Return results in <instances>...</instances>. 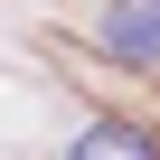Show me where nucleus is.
Segmentation results:
<instances>
[{
  "instance_id": "f257e3e1",
  "label": "nucleus",
  "mask_w": 160,
  "mask_h": 160,
  "mask_svg": "<svg viewBox=\"0 0 160 160\" xmlns=\"http://www.w3.org/2000/svg\"><path fill=\"white\" fill-rule=\"evenodd\" d=\"M94 38L113 57H132V66H160V0H104Z\"/></svg>"
},
{
  "instance_id": "f03ea898",
  "label": "nucleus",
  "mask_w": 160,
  "mask_h": 160,
  "mask_svg": "<svg viewBox=\"0 0 160 160\" xmlns=\"http://www.w3.org/2000/svg\"><path fill=\"white\" fill-rule=\"evenodd\" d=\"M66 160H160V141H151L141 122H85Z\"/></svg>"
}]
</instances>
